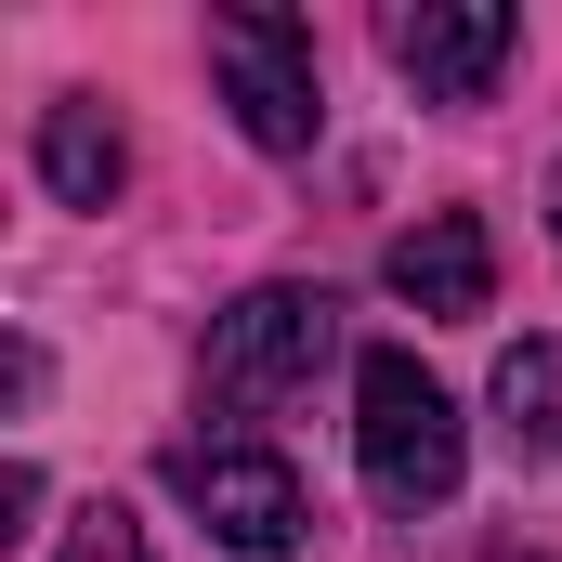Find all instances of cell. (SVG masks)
<instances>
[{
	"label": "cell",
	"mask_w": 562,
	"mask_h": 562,
	"mask_svg": "<svg viewBox=\"0 0 562 562\" xmlns=\"http://www.w3.org/2000/svg\"><path fill=\"white\" fill-rule=\"evenodd\" d=\"M170 484H183V510H196L236 562L301 550V524H314V497H301V471H288L276 445H183V458H170Z\"/></svg>",
	"instance_id": "4"
},
{
	"label": "cell",
	"mask_w": 562,
	"mask_h": 562,
	"mask_svg": "<svg viewBox=\"0 0 562 562\" xmlns=\"http://www.w3.org/2000/svg\"><path fill=\"white\" fill-rule=\"evenodd\" d=\"M327 340H340V301L327 288H249V301L210 314L196 380H210V406H276V393H301L327 367Z\"/></svg>",
	"instance_id": "2"
},
{
	"label": "cell",
	"mask_w": 562,
	"mask_h": 562,
	"mask_svg": "<svg viewBox=\"0 0 562 562\" xmlns=\"http://www.w3.org/2000/svg\"><path fill=\"white\" fill-rule=\"evenodd\" d=\"M210 66H223V105L262 157H301L327 132V79H314V26L301 13H210Z\"/></svg>",
	"instance_id": "3"
},
{
	"label": "cell",
	"mask_w": 562,
	"mask_h": 562,
	"mask_svg": "<svg viewBox=\"0 0 562 562\" xmlns=\"http://www.w3.org/2000/svg\"><path fill=\"white\" fill-rule=\"evenodd\" d=\"M380 276H393V301H406V314L471 327V314L497 301V236H484L471 210H431V223H406V236H393V262H380Z\"/></svg>",
	"instance_id": "6"
},
{
	"label": "cell",
	"mask_w": 562,
	"mask_h": 562,
	"mask_svg": "<svg viewBox=\"0 0 562 562\" xmlns=\"http://www.w3.org/2000/svg\"><path fill=\"white\" fill-rule=\"evenodd\" d=\"M497 419H510V445L562 458V327H550V340H510V353H497Z\"/></svg>",
	"instance_id": "8"
},
{
	"label": "cell",
	"mask_w": 562,
	"mask_h": 562,
	"mask_svg": "<svg viewBox=\"0 0 562 562\" xmlns=\"http://www.w3.org/2000/svg\"><path fill=\"white\" fill-rule=\"evenodd\" d=\"M550 236H562V170H550Z\"/></svg>",
	"instance_id": "10"
},
{
	"label": "cell",
	"mask_w": 562,
	"mask_h": 562,
	"mask_svg": "<svg viewBox=\"0 0 562 562\" xmlns=\"http://www.w3.org/2000/svg\"><path fill=\"white\" fill-rule=\"evenodd\" d=\"M380 40H393V66L419 79L431 105H484L510 79V53H524V13L510 0H406Z\"/></svg>",
	"instance_id": "5"
},
{
	"label": "cell",
	"mask_w": 562,
	"mask_h": 562,
	"mask_svg": "<svg viewBox=\"0 0 562 562\" xmlns=\"http://www.w3.org/2000/svg\"><path fill=\"white\" fill-rule=\"evenodd\" d=\"M40 183H53L66 210H105V196L132 183V132H119V105H105V92L40 105Z\"/></svg>",
	"instance_id": "7"
},
{
	"label": "cell",
	"mask_w": 562,
	"mask_h": 562,
	"mask_svg": "<svg viewBox=\"0 0 562 562\" xmlns=\"http://www.w3.org/2000/svg\"><path fill=\"white\" fill-rule=\"evenodd\" d=\"M53 562H144V524H132V510H105V497H92V510L66 524V550H53Z\"/></svg>",
	"instance_id": "9"
},
{
	"label": "cell",
	"mask_w": 562,
	"mask_h": 562,
	"mask_svg": "<svg viewBox=\"0 0 562 562\" xmlns=\"http://www.w3.org/2000/svg\"><path fill=\"white\" fill-rule=\"evenodd\" d=\"M353 458H367V497L380 510H445L458 497L471 431H458V393L431 380L419 353H367L353 367Z\"/></svg>",
	"instance_id": "1"
}]
</instances>
